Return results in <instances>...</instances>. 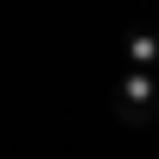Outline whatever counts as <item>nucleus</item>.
<instances>
[{"label": "nucleus", "mask_w": 159, "mask_h": 159, "mask_svg": "<svg viewBox=\"0 0 159 159\" xmlns=\"http://www.w3.org/2000/svg\"><path fill=\"white\" fill-rule=\"evenodd\" d=\"M127 64L134 70H159V25H127Z\"/></svg>", "instance_id": "nucleus-2"}, {"label": "nucleus", "mask_w": 159, "mask_h": 159, "mask_svg": "<svg viewBox=\"0 0 159 159\" xmlns=\"http://www.w3.org/2000/svg\"><path fill=\"white\" fill-rule=\"evenodd\" d=\"M115 115L134 121V127L159 121V70H127L121 89H115Z\"/></svg>", "instance_id": "nucleus-1"}]
</instances>
